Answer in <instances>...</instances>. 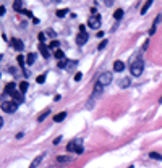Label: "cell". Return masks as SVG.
Listing matches in <instances>:
<instances>
[{
  "mask_svg": "<svg viewBox=\"0 0 162 168\" xmlns=\"http://www.w3.org/2000/svg\"><path fill=\"white\" fill-rule=\"evenodd\" d=\"M143 69H144V62H143L141 58H136L131 65H130V71H131L133 76H141Z\"/></svg>",
  "mask_w": 162,
  "mask_h": 168,
  "instance_id": "6da1fadb",
  "label": "cell"
},
{
  "mask_svg": "<svg viewBox=\"0 0 162 168\" xmlns=\"http://www.w3.org/2000/svg\"><path fill=\"white\" fill-rule=\"evenodd\" d=\"M80 31L81 32H78V36H76V44L84 45L88 42V39H89V36H88V32L84 31V26H80Z\"/></svg>",
  "mask_w": 162,
  "mask_h": 168,
  "instance_id": "7a4b0ae2",
  "label": "cell"
},
{
  "mask_svg": "<svg viewBox=\"0 0 162 168\" xmlns=\"http://www.w3.org/2000/svg\"><path fill=\"white\" fill-rule=\"evenodd\" d=\"M16 108H18V104L13 102V100H11V102H7V100L5 102H2V110L7 112V113H15Z\"/></svg>",
  "mask_w": 162,
  "mask_h": 168,
  "instance_id": "3957f363",
  "label": "cell"
},
{
  "mask_svg": "<svg viewBox=\"0 0 162 168\" xmlns=\"http://www.w3.org/2000/svg\"><path fill=\"white\" fill-rule=\"evenodd\" d=\"M101 15H92L89 20H88V26L91 28V29H99L101 28Z\"/></svg>",
  "mask_w": 162,
  "mask_h": 168,
  "instance_id": "277c9868",
  "label": "cell"
},
{
  "mask_svg": "<svg viewBox=\"0 0 162 168\" xmlns=\"http://www.w3.org/2000/svg\"><path fill=\"white\" fill-rule=\"evenodd\" d=\"M99 83H101L102 86H109V84L112 83V73L110 71H104V73L99 76Z\"/></svg>",
  "mask_w": 162,
  "mask_h": 168,
  "instance_id": "5b68a950",
  "label": "cell"
},
{
  "mask_svg": "<svg viewBox=\"0 0 162 168\" xmlns=\"http://www.w3.org/2000/svg\"><path fill=\"white\" fill-rule=\"evenodd\" d=\"M11 47H13L15 50H18V52H21V50L25 49V44H23V40H21V39L13 37V39H11Z\"/></svg>",
  "mask_w": 162,
  "mask_h": 168,
  "instance_id": "8992f818",
  "label": "cell"
},
{
  "mask_svg": "<svg viewBox=\"0 0 162 168\" xmlns=\"http://www.w3.org/2000/svg\"><path fill=\"white\" fill-rule=\"evenodd\" d=\"M102 92H104V86H102V84L99 83V81H97V83L94 84V91H92V97L96 99V97H99V95H101Z\"/></svg>",
  "mask_w": 162,
  "mask_h": 168,
  "instance_id": "52a82bcc",
  "label": "cell"
},
{
  "mask_svg": "<svg viewBox=\"0 0 162 168\" xmlns=\"http://www.w3.org/2000/svg\"><path fill=\"white\" fill-rule=\"evenodd\" d=\"M39 52H40V55L44 57V58H50V54H49V49H47V45L46 44H42V42H39Z\"/></svg>",
  "mask_w": 162,
  "mask_h": 168,
  "instance_id": "ba28073f",
  "label": "cell"
},
{
  "mask_svg": "<svg viewBox=\"0 0 162 168\" xmlns=\"http://www.w3.org/2000/svg\"><path fill=\"white\" fill-rule=\"evenodd\" d=\"M78 147H80V144H78V141H76V139H73V141H70V142H68V146H66V150H68V152H73V150H78Z\"/></svg>",
  "mask_w": 162,
  "mask_h": 168,
  "instance_id": "9c48e42d",
  "label": "cell"
},
{
  "mask_svg": "<svg viewBox=\"0 0 162 168\" xmlns=\"http://www.w3.org/2000/svg\"><path fill=\"white\" fill-rule=\"evenodd\" d=\"M11 97H13V100H15L16 104H21L23 102V94L21 92H18V91H15V92H11Z\"/></svg>",
  "mask_w": 162,
  "mask_h": 168,
  "instance_id": "30bf717a",
  "label": "cell"
},
{
  "mask_svg": "<svg viewBox=\"0 0 162 168\" xmlns=\"http://www.w3.org/2000/svg\"><path fill=\"white\" fill-rule=\"evenodd\" d=\"M23 7H25V3H23V2H18V0H16V2H13V8H15L16 11H21V13H25V8H23Z\"/></svg>",
  "mask_w": 162,
  "mask_h": 168,
  "instance_id": "8fae6325",
  "label": "cell"
},
{
  "mask_svg": "<svg viewBox=\"0 0 162 168\" xmlns=\"http://www.w3.org/2000/svg\"><path fill=\"white\" fill-rule=\"evenodd\" d=\"M42 158H44V153H40L39 157H36L34 160H33V163H31V165H29L28 168H36V167H37V165H39L40 162H42Z\"/></svg>",
  "mask_w": 162,
  "mask_h": 168,
  "instance_id": "7c38bea8",
  "label": "cell"
},
{
  "mask_svg": "<svg viewBox=\"0 0 162 168\" xmlns=\"http://www.w3.org/2000/svg\"><path fill=\"white\" fill-rule=\"evenodd\" d=\"M66 118V112H60V113H57L55 116H54V121L55 123H60L62 120H65Z\"/></svg>",
  "mask_w": 162,
  "mask_h": 168,
  "instance_id": "4fadbf2b",
  "label": "cell"
},
{
  "mask_svg": "<svg viewBox=\"0 0 162 168\" xmlns=\"http://www.w3.org/2000/svg\"><path fill=\"white\" fill-rule=\"evenodd\" d=\"M123 68H125V65H123V62H120V60H117V62H114V69H115V71H123Z\"/></svg>",
  "mask_w": 162,
  "mask_h": 168,
  "instance_id": "5bb4252c",
  "label": "cell"
},
{
  "mask_svg": "<svg viewBox=\"0 0 162 168\" xmlns=\"http://www.w3.org/2000/svg\"><path fill=\"white\" fill-rule=\"evenodd\" d=\"M5 94H8V92H15V83H7V86H5V91H3Z\"/></svg>",
  "mask_w": 162,
  "mask_h": 168,
  "instance_id": "9a60e30c",
  "label": "cell"
},
{
  "mask_svg": "<svg viewBox=\"0 0 162 168\" xmlns=\"http://www.w3.org/2000/svg\"><path fill=\"white\" fill-rule=\"evenodd\" d=\"M36 57H37V55L34 54V52H31V54H28V58H26V63L28 65H33L36 62Z\"/></svg>",
  "mask_w": 162,
  "mask_h": 168,
  "instance_id": "2e32d148",
  "label": "cell"
},
{
  "mask_svg": "<svg viewBox=\"0 0 162 168\" xmlns=\"http://www.w3.org/2000/svg\"><path fill=\"white\" fill-rule=\"evenodd\" d=\"M28 87H29L28 81H21V83H20V92H21V94H25L26 91H28Z\"/></svg>",
  "mask_w": 162,
  "mask_h": 168,
  "instance_id": "e0dca14e",
  "label": "cell"
},
{
  "mask_svg": "<svg viewBox=\"0 0 162 168\" xmlns=\"http://www.w3.org/2000/svg\"><path fill=\"white\" fill-rule=\"evenodd\" d=\"M57 162H60V163H68V162H71V158L68 157V155H58V157H57Z\"/></svg>",
  "mask_w": 162,
  "mask_h": 168,
  "instance_id": "ac0fdd59",
  "label": "cell"
},
{
  "mask_svg": "<svg viewBox=\"0 0 162 168\" xmlns=\"http://www.w3.org/2000/svg\"><path fill=\"white\" fill-rule=\"evenodd\" d=\"M49 115H50V110H44V113H42V115H39V118H37V121H39V123H42V121H44V120H46L47 116H49Z\"/></svg>",
  "mask_w": 162,
  "mask_h": 168,
  "instance_id": "d6986e66",
  "label": "cell"
},
{
  "mask_svg": "<svg viewBox=\"0 0 162 168\" xmlns=\"http://www.w3.org/2000/svg\"><path fill=\"white\" fill-rule=\"evenodd\" d=\"M151 5H152V0H147L146 3H144V7L141 8V15H144V13H146V11L149 10V7H151Z\"/></svg>",
  "mask_w": 162,
  "mask_h": 168,
  "instance_id": "ffe728a7",
  "label": "cell"
},
{
  "mask_svg": "<svg viewBox=\"0 0 162 168\" xmlns=\"http://www.w3.org/2000/svg\"><path fill=\"white\" fill-rule=\"evenodd\" d=\"M122 16H123V10H122V8L115 10V13H114V18H115V20L118 21V20H122Z\"/></svg>",
  "mask_w": 162,
  "mask_h": 168,
  "instance_id": "44dd1931",
  "label": "cell"
},
{
  "mask_svg": "<svg viewBox=\"0 0 162 168\" xmlns=\"http://www.w3.org/2000/svg\"><path fill=\"white\" fill-rule=\"evenodd\" d=\"M63 57H65V54H63V52H62L60 49H58V50H55V58H58V60L62 62V60H63Z\"/></svg>",
  "mask_w": 162,
  "mask_h": 168,
  "instance_id": "7402d4cb",
  "label": "cell"
},
{
  "mask_svg": "<svg viewBox=\"0 0 162 168\" xmlns=\"http://www.w3.org/2000/svg\"><path fill=\"white\" fill-rule=\"evenodd\" d=\"M130 84H131V81H130V78H125V79H122V87H128V86H130Z\"/></svg>",
  "mask_w": 162,
  "mask_h": 168,
  "instance_id": "603a6c76",
  "label": "cell"
},
{
  "mask_svg": "<svg viewBox=\"0 0 162 168\" xmlns=\"http://www.w3.org/2000/svg\"><path fill=\"white\" fill-rule=\"evenodd\" d=\"M149 157L154 158V160H162V155H161V153H157V152H151V153H149Z\"/></svg>",
  "mask_w": 162,
  "mask_h": 168,
  "instance_id": "cb8c5ba5",
  "label": "cell"
},
{
  "mask_svg": "<svg viewBox=\"0 0 162 168\" xmlns=\"http://www.w3.org/2000/svg\"><path fill=\"white\" fill-rule=\"evenodd\" d=\"M16 60H18V63L21 65V66H23V71H25V57H23V55H18V57H16Z\"/></svg>",
  "mask_w": 162,
  "mask_h": 168,
  "instance_id": "d4e9b609",
  "label": "cell"
},
{
  "mask_svg": "<svg viewBox=\"0 0 162 168\" xmlns=\"http://www.w3.org/2000/svg\"><path fill=\"white\" fill-rule=\"evenodd\" d=\"M66 13H68V10H57V13H55V15L58 16V18H63V16H65Z\"/></svg>",
  "mask_w": 162,
  "mask_h": 168,
  "instance_id": "484cf974",
  "label": "cell"
},
{
  "mask_svg": "<svg viewBox=\"0 0 162 168\" xmlns=\"http://www.w3.org/2000/svg\"><path fill=\"white\" fill-rule=\"evenodd\" d=\"M58 40H52L50 42V45H49V47H50V49H55V50H58Z\"/></svg>",
  "mask_w": 162,
  "mask_h": 168,
  "instance_id": "4316f807",
  "label": "cell"
},
{
  "mask_svg": "<svg viewBox=\"0 0 162 168\" xmlns=\"http://www.w3.org/2000/svg\"><path fill=\"white\" fill-rule=\"evenodd\" d=\"M36 81H37V84H42L44 81H46V74H40V76H37V78H36Z\"/></svg>",
  "mask_w": 162,
  "mask_h": 168,
  "instance_id": "83f0119b",
  "label": "cell"
},
{
  "mask_svg": "<svg viewBox=\"0 0 162 168\" xmlns=\"http://www.w3.org/2000/svg\"><path fill=\"white\" fill-rule=\"evenodd\" d=\"M46 32H47V36H49V37H50V39H54V37H55V36H57V32H55V31H52V29L46 31Z\"/></svg>",
  "mask_w": 162,
  "mask_h": 168,
  "instance_id": "f1b7e54d",
  "label": "cell"
},
{
  "mask_svg": "<svg viewBox=\"0 0 162 168\" xmlns=\"http://www.w3.org/2000/svg\"><path fill=\"white\" fill-rule=\"evenodd\" d=\"M106 45H107V39H104V40L101 42V44L97 45V49H99V50H102V49H106Z\"/></svg>",
  "mask_w": 162,
  "mask_h": 168,
  "instance_id": "f546056e",
  "label": "cell"
},
{
  "mask_svg": "<svg viewBox=\"0 0 162 168\" xmlns=\"http://www.w3.org/2000/svg\"><path fill=\"white\" fill-rule=\"evenodd\" d=\"M37 37H39V42H44V39H46V34H44V32H39V36H37Z\"/></svg>",
  "mask_w": 162,
  "mask_h": 168,
  "instance_id": "4dcf8cb0",
  "label": "cell"
},
{
  "mask_svg": "<svg viewBox=\"0 0 162 168\" xmlns=\"http://www.w3.org/2000/svg\"><path fill=\"white\" fill-rule=\"evenodd\" d=\"M65 66H66V60H65V62H63V60L58 62V68H65Z\"/></svg>",
  "mask_w": 162,
  "mask_h": 168,
  "instance_id": "1f68e13d",
  "label": "cell"
},
{
  "mask_svg": "<svg viewBox=\"0 0 162 168\" xmlns=\"http://www.w3.org/2000/svg\"><path fill=\"white\" fill-rule=\"evenodd\" d=\"M152 34H156V24H152L151 31H149V36H152Z\"/></svg>",
  "mask_w": 162,
  "mask_h": 168,
  "instance_id": "d6a6232c",
  "label": "cell"
},
{
  "mask_svg": "<svg viewBox=\"0 0 162 168\" xmlns=\"http://www.w3.org/2000/svg\"><path fill=\"white\" fill-rule=\"evenodd\" d=\"M81 78H83V74H81V73H76L75 74V81H80Z\"/></svg>",
  "mask_w": 162,
  "mask_h": 168,
  "instance_id": "836d02e7",
  "label": "cell"
},
{
  "mask_svg": "<svg viewBox=\"0 0 162 168\" xmlns=\"http://www.w3.org/2000/svg\"><path fill=\"white\" fill-rule=\"evenodd\" d=\"M161 21H162V15H159V16L156 18V20H154V24H157V23H161Z\"/></svg>",
  "mask_w": 162,
  "mask_h": 168,
  "instance_id": "e575fe53",
  "label": "cell"
},
{
  "mask_svg": "<svg viewBox=\"0 0 162 168\" xmlns=\"http://www.w3.org/2000/svg\"><path fill=\"white\" fill-rule=\"evenodd\" d=\"M0 15H2V16L5 15V7H3V5H0Z\"/></svg>",
  "mask_w": 162,
  "mask_h": 168,
  "instance_id": "d590c367",
  "label": "cell"
},
{
  "mask_svg": "<svg viewBox=\"0 0 162 168\" xmlns=\"http://www.w3.org/2000/svg\"><path fill=\"white\" fill-rule=\"evenodd\" d=\"M60 141H62V138H60V136H58V138H57L55 141H54V144H58V142H60Z\"/></svg>",
  "mask_w": 162,
  "mask_h": 168,
  "instance_id": "8d00e7d4",
  "label": "cell"
},
{
  "mask_svg": "<svg viewBox=\"0 0 162 168\" xmlns=\"http://www.w3.org/2000/svg\"><path fill=\"white\" fill-rule=\"evenodd\" d=\"M161 102H162V97H161Z\"/></svg>",
  "mask_w": 162,
  "mask_h": 168,
  "instance_id": "74e56055",
  "label": "cell"
}]
</instances>
